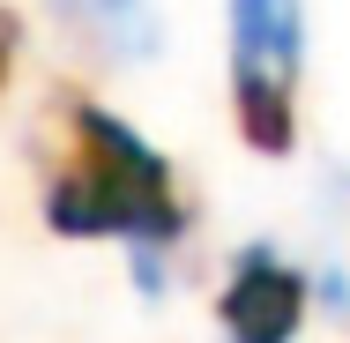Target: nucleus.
Listing matches in <instances>:
<instances>
[{"label": "nucleus", "mask_w": 350, "mask_h": 343, "mask_svg": "<svg viewBox=\"0 0 350 343\" xmlns=\"http://www.w3.org/2000/svg\"><path fill=\"white\" fill-rule=\"evenodd\" d=\"M60 120H68V149L53 164V187H45L53 231L60 239H149V246H172L187 231V209L172 194V164L90 97H68Z\"/></svg>", "instance_id": "f257e3e1"}, {"label": "nucleus", "mask_w": 350, "mask_h": 343, "mask_svg": "<svg viewBox=\"0 0 350 343\" xmlns=\"http://www.w3.org/2000/svg\"><path fill=\"white\" fill-rule=\"evenodd\" d=\"M15 45H23V23H15V8H0V90H8V68H15Z\"/></svg>", "instance_id": "20e7f679"}, {"label": "nucleus", "mask_w": 350, "mask_h": 343, "mask_svg": "<svg viewBox=\"0 0 350 343\" xmlns=\"http://www.w3.org/2000/svg\"><path fill=\"white\" fill-rule=\"evenodd\" d=\"M298 60H306V23L298 0H231V105L239 135L261 157H283L298 142Z\"/></svg>", "instance_id": "f03ea898"}, {"label": "nucleus", "mask_w": 350, "mask_h": 343, "mask_svg": "<svg viewBox=\"0 0 350 343\" xmlns=\"http://www.w3.org/2000/svg\"><path fill=\"white\" fill-rule=\"evenodd\" d=\"M216 314H224V336L231 343H291L298 321H306V276L283 269L269 246H246Z\"/></svg>", "instance_id": "7ed1b4c3"}]
</instances>
